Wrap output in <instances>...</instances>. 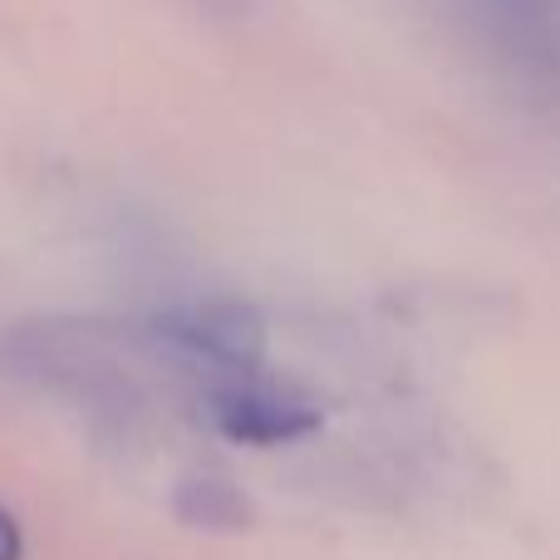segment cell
<instances>
[{"label":"cell","instance_id":"obj_2","mask_svg":"<svg viewBox=\"0 0 560 560\" xmlns=\"http://www.w3.org/2000/svg\"><path fill=\"white\" fill-rule=\"evenodd\" d=\"M202 413L207 423L222 438L246 447H280V443H300L310 438L325 413L319 404L295 384H276L261 369L242 378H222V384H207L202 394Z\"/></svg>","mask_w":560,"mask_h":560},{"label":"cell","instance_id":"obj_5","mask_svg":"<svg viewBox=\"0 0 560 560\" xmlns=\"http://www.w3.org/2000/svg\"><path fill=\"white\" fill-rule=\"evenodd\" d=\"M222 5H232V0H222Z\"/></svg>","mask_w":560,"mask_h":560},{"label":"cell","instance_id":"obj_1","mask_svg":"<svg viewBox=\"0 0 560 560\" xmlns=\"http://www.w3.org/2000/svg\"><path fill=\"white\" fill-rule=\"evenodd\" d=\"M148 345L173 364L207 374V384H222V378H242L261 369L266 319L256 305L232 295L183 300V305H163L148 319Z\"/></svg>","mask_w":560,"mask_h":560},{"label":"cell","instance_id":"obj_3","mask_svg":"<svg viewBox=\"0 0 560 560\" xmlns=\"http://www.w3.org/2000/svg\"><path fill=\"white\" fill-rule=\"evenodd\" d=\"M506 69L560 94V0H443Z\"/></svg>","mask_w":560,"mask_h":560},{"label":"cell","instance_id":"obj_4","mask_svg":"<svg viewBox=\"0 0 560 560\" xmlns=\"http://www.w3.org/2000/svg\"><path fill=\"white\" fill-rule=\"evenodd\" d=\"M20 556H25V536H20L15 516L0 506V560H20Z\"/></svg>","mask_w":560,"mask_h":560}]
</instances>
